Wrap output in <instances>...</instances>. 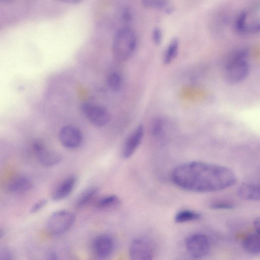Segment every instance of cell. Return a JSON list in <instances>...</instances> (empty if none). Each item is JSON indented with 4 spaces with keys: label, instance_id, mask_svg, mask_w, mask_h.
<instances>
[{
    "label": "cell",
    "instance_id": "obj_26",
    "mask_svg": "<svg viewBox=\"0 0 260 260\" xmlns=\"http://www.w3.org/2000/svg\"><path fill=\"white\" fill-rule=\"evenodd\" d=\"M47 203V200L44 199L40 200L36 202L31 208L30 212L35 213L38 212L46 206Z\"/></svg>",
    "mask_w": 260,
    "mask_h": 260
},
{
    "label": "cell",
    "instance_id": "obj_27",
    "mask_svg": "<svg viewBox=\"0 0 260 260\" xmlns=\"http://www.w3.org/2000/svg\"><path fill=\"white\" fill-rule=\"evenodd\" d=\"M0 260H13L11 251L7 249L0 250Z\"/></svg>",
    "mask_w": 260,
    "mask_h": 260
},
{
    "label": "cell",
    "instance_id": "obj_29",
    "mask_svg": "<svg viewBox=\"0 0 260 260\" xmlns=\"http://www.w3.org/2000/svg\"><path fill=\"white\" fill-rule=\"evenodd\" d=\"M253 225L255 230V232L259 234L260 225H259V218H256L253 222Z\"/></svg>",
    "mask_w": 260,
    "mask_h": 260
},
{
    "label": "cell",
    "instance_id": "obj_4",
    "mask_svg": "<svg viewBox=\"0 0 260 260\" xmlns=\"http://www.w3.org/2000/svg\"><path fill=\"white\" fill-rule=\"evenodd\" d=\"M75 220V215L72 212L66 210H58L49 217L47 229L52 235H61L72 227Z\"/></svg>",
    "mask_w": 260,
    "mask_h": 260
},
{
    "label": "cell",
    "instance_id": "obj_15",
    "mask_svg": "<svg viewBox=\"0 0 260 260\" xmlns=\"http://www.w3.org/2000/svg\"><path fill=\"white\" fill-rule=\"evenodd\" d=\"M242 245L247 252L258 255L260 253L259 234L255 232L247 236L243 241Z\"/></svg>",
    "mask_w": 260,
    "mask_h": 260
},
{
    "label": "cell",
    "instance_id": "obj_7",
    "mask_svg": "<svg viewBox=\"0 0 260 260\" xmlns=\"http://www.w3.org/2000/svg\"><path fill=\"white\" fill-rule=\"evenodd\" d=\"M82 110L90 122L95 126H105L110 121L108 110L101 105L85 103L82 106Z\"/></svg>",
    "mask_w": 260,
    "mask_h": 260
},
{
    "label": "cell",
    "instance_id": "obj_24",
    "mask_svg": "<svg viewBox=\"0 0 260 260\" xmlns=\"http://www.w3.org/2000/svg\"><path fill=\"white\" fill-rule=\"evenodd\" d=\"M210 207L216 210H231L235 208V205L230 202H218L212 203Z\"/></svg>",
    "mask_w": 260,
    "mask_h": 260
},
{
    "label": "cell",
    "instance_id": "obj_14",
    "mask_svg": "<svg viewBox=\"0 0 260 260\" xmlns=\"http://www.w3.org/2000/svg\"><path fill=\"white\" fill-rule=\"evenodd\" d=\"M32 187L30 180L24 176H18L12 178L7 185V189L10 192L21 193Z\"/></svg>",
    "mask_w": 260,
    "mask_h": 260
},
{
    "label": "cell",
    "instance_id": "obj_20",
    "mask_svg": "<svg viewBox=\"0 0 260 260\" xmlns=\"http://www.w3.org/2000/svg\"><path fill=\"white\" fill-rule=\"evenodd\" d=\"M178 50V40L173 38L170 42L165 53L163 59L164 63L169 64L177 56Z\"/></svg>",
    "mask_w": 260,
    "mask_h": 260
},
{
    "label": "cell",
    "instance_id": "obj_3",
    "mask_svg": "<svg viewBox=\"0 0 260 260\" xmlns=\"http://www.w3.org/2000/svg\"><path fill=\"white\" fill-rule=\"evenodd\" d=\"M249 51L242 49L229 58L225 65V80L229 83H236L244 80L248 76L250 68L246 60Z\"/></svg>",
    "mask_w": 260,
    "mask_h": 260
},
{
    "label": "cell",
    "instance_id": "obj_12",
    "mask_svg": "<svg viewBox=\"0 0 260 260\" xmlns=\"http://www.w3.org/2000/svg\"><path fill=\"white\" fill-rule=\"evenodd\" d=\"M77 182L75 176L71 175L65 178L56 187L52 194V199L55 202L68 197L74 190Z\"/></svg>",
    "mask_w": 260,
    "mask_h": 260
},
{
    "label": "cell",
    "instance_id": "obj_10",
    "mask_svg": "<svg viewBox=\"0 0 260 260\" xmlns=\"http://www.w3.org/2000/svg\"><path fill=\"white\" fill-rule=\"evenodd\" d=\"M144 134V127L139 124L127 137L123 145L122 157L126 159L132 156L141 143Z\"/></svg>",
    "mask_w": 260,
    "mask_h": 260
},
{
    "label": "cell",
    "instance_id": "obj_31",
    "mask_svg": "<svg viewBox=\"0 0 260 260\" xmlns=\"http://www.w3.org/2000/svg\"><path fill=\"white\" fill-rule=\"evenodd\" d=\"M2 236V234L0 233V238Z\"/></svg>",
    "mask_w": 260,
    "mask_h": 260
},
{
    "label": "cell",
    "instance_id": "obj_1",
    "mask_svg": "<svg viewBox=\"0 0 260 260\" xmlns=\"http://www.w3.org/2000/svg\"><path fill=\"white\" fill-rule=\"evenodd\" d=\"M171 179L178 187L192 192H209L233 186L236 176L230 169L201 161H192L177 166Z\"/></svg>",
    "mask_w": 260,
    "mask_h": 260
},
{
    "label": "cell",
    "instance_id": "obj_8",
    "mask_svg": "<svg viewBox=\"0 0 260 260\" xmlns=\"http://www.w3.org/2000/svg\"><path fill=\"white\" fill-rule=\"evenodd\" d=\"M32 148L39 161L44 167L56 165L62 160V156L59 153L49 149L40 140L33 142Z\"/></svg>",
    "mask_w": 260,
    "mask_h": 260
},
{
    "label": "cell",
    "instance_id": "obj_30",
    "mask_svg": "<svg viewBox=\"0 0 260 260\" xmlns=\"http://www.w3.org/2000/svg\"><path fill=\"white\" fill-rule=\"evenodd\" d=\"M62 2L68 4H77L80 3L81 1L80 0H64Z\"/></svg>",
    "mask_w": 260,
    "mask_h": 260
},
{
    "label": "cell",
    "instance_id": "obj_6",
    "mask_svg": "<svg viewBox=\"0 0 260 260\" xmlns=\"http://www.w3.org/2000/svg\"><path fill=\"white\" fill-rule=\"evenodd\" d=\"M154 254L153 246L149 240L145 238H136L130 245V260H152Z\"/></svg>",
    "mask_w": 260,
    "mask_h": 260
},
{
    "label": "cell",
    "instance_id": "obj_25",
    "mask_svg": "<svg viewBox=\"0 0 260 260\" xmlns=\"http://www.w3.org/2000/svg\"><path fill=\"white\" fill-rule=\"evenodd\" d=\"M162 39V34L161 29L158 27L154 28L152 31V40L154 43L159 45L161 43Z\"/></svg>",
    "mask_w": 260,
    "mask_h": 260
},
{
    "label": "cell",
    "instance_id": "obj_5",
    "mask_svg": "<svg viewBox=\"0 0 260 260\" xmlns=\"http://www.w3.org/2000/svg\"><path fill=\"white\" fill-rule=\"evenodd\" d=\"M185 245L189 253L196 258L206 255L210 248L208 237L200 233H193L186 237Z\"/></svg>",
    "mask_w": 260,
    "mask_h": 260
},
{
    "label": "cell",
    "instance_id": "obj_22",
    "mask_svg": "<svg viewBox=\"0 0 260 260\" xmlns=\"http://www.w3.org/2000/svg\"><path fill=\"white\" fill-rule=\"evenodd\" d=\"M247 16V12L246 10H243L239 13L235 24L236 28L238 31L245 32Z\"/></svg>",
    "mask_w": 260,
    "mask_h": 260
},
{
    "label": "cell",
    "instance_id": "obj_21",
    "mask_svg": "<svg viewBox=\"0 0 260 260\" xmlns=\"http://www.w3.org/2000/svg\"><path fill=\"white\" fill-rule=\"evenodd\" d=\"M109 87L114 91H119L122 85V78L121 75L116 72L111 73L107 79Z\"/></svg>",
    "mask_w": 260,
    "mask_h": 260
},
{
    "label": "cell",
    "instance_id": "obj_28",
    "mask_svg": "<svg viewBox=\"0 0 260 260\" xmlns=\"http://www.w3.org/2000/svg\"><path fill=\"white\" fill-rule=\"evenodd\" d=\"M122 17L125 21H129L131 19L132 15L129 10L125 9L123 11Z\"/></svg>",
    "mask_w": 260,
    "mask_h": 260
},
{
    "label": "cell",
    "instance_id": "obj_2",
    "mask_svg": "<svg viewBox=\"0 0 260 260\" xmlns=\"http://www.w3.org/2000/svg\"><path fill=\"white\" fill-rule=\"evenodd\" d=\"M137 39L135 31L128 27L118 30L114 38L112 51L115 58L119 61L128 59L135 53Z\"/></svg>",
    "mask_w": 260,
    "mask_h": 260
},
{
    "label": "cell",
    "instance_id": "obj_9",
    "mask_svg": "<svg viewBox=\"0 0 260 260\" xmlns=\"http://www.w3.org/2000/svg\"><path fill=\"white\" fill-rule=\"evenodd\" d=\"M58 137L61 144L68 149H76L81 145L82 142L81 132L74 126L67 125L62 127Z\"/></svg>",
    "mask_w": 260,
    "mask_h": 260
},
{
    "label": "cell",
    "instance_id": "obj_13",
    "mask_svg": "<svg viewBox=\"0 0 260 260\" xmlns=\"http://www.w3.org/2000/svg\"><path fill=\"white\" fill-rule=\"evenodd\" d=\"M237 194L242 200L258 201L260 199L259 186L253 183H244L238 187Z\"/></svg>",
    "mask_w": 260,
    "mask_h": 260
},
{
    "label": "cell",
    "instance_id": "obj_11",
    "mask_svg": "<svg viewBox=\"0 0 260 260\" xmlns=\"http://www.w3.org/2000/svg\"><path fill=\"white\" fill-rule=\"evenodd\" d=\"M92 248L95 254L100 258L109 256L114 248V242L112 237L107 234L96 237L92 242Z\"/></svg>",
    "mask_w": 260,
    "mask_h": 260
},
{
    "label": "cell",
    "instance_id": "obj_23",
    "mask_svg": "<svg viewBox=\"0 0 260 260\" xmlns=\"http://www.w3.org/2000/svg\"><path fill=\"white\" fill-rule=\"evenodd\" d=\"M164 127V122L161 119L159 118H155L152 124L151 133L154 136L159 135Z\"/></svg>",
    "mask_w": 260,
    "mask_h": 260
},
{
    "label": "cell",
    "instance_id": "obj_17",
    "mask_svg": "<svg viewBox=\"0 0 260 260\" xmlns=\"http://www.w3.org/2000/svg\"><path fill=\"white\" fill-rule=\"evenodd\" d=\"M121 204V200L116 195H109L99 199L95 203V207L99 209H108L116 207Z\"/></svg>",
    "mask_w": 260,
    "mask_h": 260
},
{
    "label": "cell",
    "instance_id": "obj_19",
    "mask_svg": "<svg viewBox=\"0 0 260 260\" xmlns=\"http://www.w3.org/2000/svg\"><path fill=\"white\" fill-rule=\"evenodd\" d=\"M142 5L146 8H155L162 10L167 14H171L174 11L173 6L169 2L164 0H143Z\"/></svg>",
    "mask_w": 260,
    "mask_h": 260
},
{
    "label": "cell",
    "instance_id": "obj_16",
    "mask_svg": "<svg viewBox=\"0 0 260 260\" xmlns=\"http://www.w3.org/2000/svg\"><path fill=\"white\" fill-rule=\"evenodd\" d=\"M99 191L98 187L91 186L84 189L78 197L75 205L77 208H81L88 204L96 195Z\"/></svg>",
    "mask_w": 260,
    "mask_h": 260
},
{
    "label": "cell",
    "instance_id": "obj_18",
    "mask_svg": "<svg viewBox=\"0 0 260 260\" xmlns=\"http://www.w3.org/2000/svg\"><path fill=\"white\" fill-rule=\"evenodd\" d=\"M201 213L191 210H182L178 212L175 216L174 220L177 223H184L200 219Z\"/></svg>",
    "mask_w": 260,
    "mask_h": 260
}]
</instances>
